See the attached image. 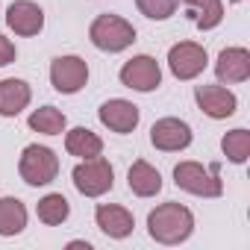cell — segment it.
<instances>
[{"label": "cell", "instance_id": "6da1fadb", "mask_svg": "<svg viewBox=\"0 0 250 250\" xmlns=\"http://www.w3.org/2000/svg\"><path fill=\"white\" fill-rule=\"evenodd\" d=\"M194 229V215L183 203H162L147 215V232L159 244H180L191 235Z\"/></svg>", "mask_w": 250, "mask_h": 250}, {"label": "cell", "instance_id": "7a4b0ae2", "mask_svg": "<svg viewBox=\"0 0 250 250\" xmlns=\"http://www.w3.org/2000/svg\"><path fill=\"white\" fill-rule=\"evenodd\" d=\"M88 39L97 50L103 53H121L136 42V27L130 21H124L121 15H97L88 27Z\"/></svg>", "mask_w": 250, "mask_h": 250}, {"label": "cell", "instance_id": "3957f363", "mask_svg": "<svg viewBox=\"0 0 250 250\" xmlns=\"http://www.w3.org/2000/svg\"><path fill=\"white\" fill-rule=\"evenodd\" d=\"M174 183H177V188L197 194V197H221L224 194L218 162H212L209 168H203L200 162H180L174 168Z\"/></svg>", "mask_w": 250, "mask_h": 250}, {"label": "cell", "instance_id": "277c9868", "mask_svg": "<svg viewBox=\"0 0 250 250\" xmlns=\"http://www.w3.org/2000/svg\"><path fill=\"white\" fill-rule=\"evenodd\" d=\"M18 174L27 186H50L59 174V156L44 145H27L18 162Z\"/></svg>", "mask_w": 250, "mask_h": 250}, {"label": "cell", "instance_id": "5b68a950", "mask_svg": "<svg viewBox=\"0 0 250 250\" xmlns=\"http://www.w3.org/2000/svg\"><path fill=\"white\" fill-rule=\"evenodd\" d=\"M74 186L80 194L85 197H100L106 191H112L115 186V171L109 165V159L103 156H94V159H83L77 168H74Z\"/></svg>", "mask_w": 250, "mask_h": 250}, {"label": "cell", "instance_id": "8992f818", "mask_svg": "<svg viewBox=\"0 0 250 250\" xmlns=\"http://www.w3.org/2000/svg\"><path fill=\"white\" fill-rule=\"evenodd\" d=\"M168 65H171V74L177 80H194L206 71L209 65V56H206V47L197 44V42H180L168 50Z\"/></svg>", "mask_w": 250, "mask_h": 250}, {"label": "cell", "instance_id": "52a82bcc", "mask_svg": "<svg viewBox=\"0 0 250 250\" xmlns=\"http://www.w3.org/2000/svg\"><path fill=\"white\" fill-rule=\"evenodd\" d=\"M50 83L59 94H77L88 83V65L80 56H56L50 65Z\"/></svg>", "mask_w": 250, "mask_h": 250}, {"label": "cell", "instance_id": "ba28073f", "mask_svg": "<svg viewBox=\"0 0 250 250\" xmlns=\"http://www.w3.org/2000/svg\"><path fill=\"white\" fill-rule=\"evenodd\" d=\"M121 83L127 88H133V91H153V88H159V83H162L159 62L153 56H147V53L133 56L121 68Z\"/></svg>", "mask_w": 250, "mask_h": 250}, {"label": "cell", "instance_id": "9c48e42d", "mask_svg": "<svg viewBox=\"0 0 250 250\" xmlns=\"http://www.w3.org/2000/svg\"><path fill=\"white\" fill-rule=\"evenodd\" d=\"M150 145L165 153L186 150L191 145V127L180 118H159L150 127Z\"/></svg>", "mask_w": 250, "mask_h": 250}, {"label": "cell", "instance_id": "30bf717a", "mask_svg": "<svg viewBox=\"0 0 250 250\" xmlns=\"http://www.w3.org/2000/svg\"><path fill=\"white\" fill-rule=\"evenodd\" d=\"M97 118H100L103 127H109L112 133L127 136V133H133V130L139 127V106L130 103V100L115 97V100H106V103L97 109Z\"/></svg>", "mask_w": 250, "mask_h": 250}, {"label": "cell", "instance_id": "8fae6325", "mask_svg": "<svg viewBox=\"0 0 250 250\" xmlns=\"http://www.w3.org/2000/svg\"><path fill=\"white\" fill-rule=\"evenodd\" d=\"M194 100L203 109V115H209L215 121L235 115V106H238L235 94L229 88H224V85H197L194 88Z\"/></svg>", "mask_w": 250, "mask_h": 250}, {"label": "cell", "instance_id": "7c38bea8", "mask_svg": "<svg viewBox=\"0 0 250 250\" xmlns=\"http://www.w3.org/2000/svg\"><path fill=\"white\" fill-rule=\"evenodd\" d=\"M6 24L15 36H39L44 27V12L33 0H15L6 9Z\"/></svg>", "mask_w": 250, "mask_h": 250}, {"label": "cell", "instance_id": "4fadbf2b", "mask_svg": "<svg viewBox=\"0 0 250 250\" xmlns=\"http://www.w3.org/2000/svg\"><path fill=\"white\" fill-rule=\"evenodd\" d=\"M215 77L221 83H244L250 77V50L244 47H224L215 62Z\"/></svg>", "mask_w": 250, "mask_h": 250}, {"label": "cell", "instance_id": "5bb4252c", "mask_svg": "<svg viewBox=\"0 0 250 250\" xmlns=\"http://www.w3.org/2000/svg\"><path fill=\"white\" fill-rule=\"evenodd\" d=\"M94 221L97 227L109 235V238H127L136 227V218L130 209H124L118 203H100L97 212H94Z\"/></svg>", "mask_w": 250, "mask_h": 250}, {"label": "cell", "instance_id": "9a60e30c", "mask_svg": "<svg viewBox=\"0 0 250 250\" xmlns=\"http://www.w3.org/2000/svg\"><path fill=\"white\" fill-rule=\"evenodd\" d=\"M30 97H33V91L24 80H15V77L0 80V115L3 118L21 115L30 106Z\"/></svg>", "mask_w": 250, "mask_h": 250}, {"label": "cell", "instance_id": "2e32d148", "mask_svg": "<svg viewBox=\"0 0 250 250\" xmlns=\"http://www.w3.org/2000/svg\"><path fill=\"white\" fill-rule=\"evenodd\" d=\"M127 183H130V191L139 194V197H156L162 191V174L150 162H145V159H139V162L130 165Z\"/></svg>", "mask_w": 250, "mask_h": 250}, {"label": "cell", "instance_id": "e0dca14e", "mask_svg": "<svg viewBox=\"0 0 250 250\" xmlns=\"http://www.w3.org/2000/svg\"><path fill=\"white\" fill-rule=\"evenodd\" d=\"M65 150L77 159H94L103 153V142L97 133H91L88 127H74L68 136H65Z\"/></svg>", "mask_w": 250, "mask_h": 250}, {"label": "cell", "instance_id": "ac0fdd59", "mask_svg": "<svg viewBox=\"0 0 250 250\" xmlns=\"http://www.w3.org/2000/svg\"><path fill=\"white\" fill-rule=\"evenodd\" d=\"M27 227V206L18 197H0V235H18Z\"/></svg>", "mask_w": 250, "mask_h": 250}, {"label": "cell", "instance_id": "d6986e66", "mask_svg": "<svg viewBox=\"0 0 250 250\" xmlns=\"http://www.w3.org/2000/svg\"><path fill=\"white\" fill-rule=\"evenodd\" d=\"M186 9L191 12L197 30H215L221 21H224V3L221 0H183Z\"/></svg>", "mask_w": 250, "mask_h": 250}, {"label": "cell", "instance_id": "ffe728a7", "mask_svg": "<svg viewBox=\"0 0 250 250\" xmlns=\"http://www.w3.org/2000/svg\"><path fill=\"white\" fill-rule=\"evenodd\" d=\"M68 127V121L65 115L56 109V106H42L30 115V130L36 133H44V136H62Z\"/></svg>", "mask_w": 250, "mask_h": 250}, {"label": "cell", "instance_id": "44dd1931", "mask_svg": "<svg viewBox=\"0 0 250 250\" xmlns=\"http://www.w3.org/2000/svg\"><path fill=\"white\" fill-rule=\"evenodd\" d=\"M36 215H39L42 224L59 227V224L71 215V203H68L65 194H44V197L39 200V206H36Z\"/></svg>", "mask_w": 250, "mask_h": 250}, {"label": "cell", "instance_id": "7402d4cb", "mask_svg": "<svg viewBox=\"0 0 250 250\" xmlns=\"http://www.w3.org/2000/svg\"><path fill=\"white\" fill-rule=\"evenodd\" d=\"M221 150H224V156H227L229 162L244 165L247 156H250V133L241 130V127L232 130V133H227V136L221 139Z\"/></svg>", "mask_w": 250, "mask_h": 250}, {"label": "cell", "instance_id": "603a6c76", "mask_svg": "<svg viewBox=\"0 0 250 250\" xmlns=\"http://www.w3.org/2000/svg\"><path fill=\"white\" fill-rule=\"evenodd\" d=\"M180 3H183V0H136L139 12H142L145 18H150V21H165V18H171V15L180 9Z\"/></svg>", "mask_w": 250, "mask_h": 250}, {"label": "cell", "instance_id": "cb8c5ba5", "mask_svg": "<svg viewBox=\"0 0 250 250\" xmlns=\"http://www.w3.org/2000/svg\"><path fill=\"white\" fill-rule=\"evenodd\" d=\"M15 56H18L15 44H12L3 33H0V68H3V65H12V62H15Z\"/></svg>", "mask_w": 250, "mask_h": 250}, {"label": "cell", "instance_id": "d4e9b609", "mask_svg": "<svg viewBox=\"0 0 250 250\" xmlns=\"http://www.w3.org/2000/svg\"><path fill=\"white\" fill-rule=\"evenodd\" d=\"M229 3H241V0H229Z\"/></svg>", "mask_w": 250, "mask_h": 250}]
</instances>
